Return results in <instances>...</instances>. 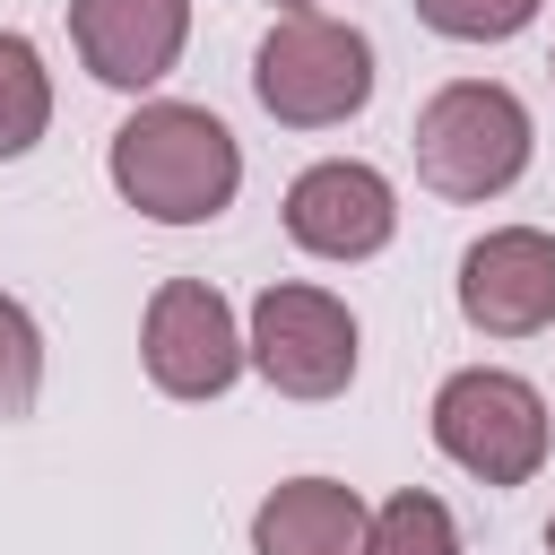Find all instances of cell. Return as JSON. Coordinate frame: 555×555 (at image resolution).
Returning a JSON list of instances; mask_svg holds the SVG:
<instances>
[{
	"label": "cell",
	"instance_id": "obj_13",
	"mask_svg": "<svg viewBox=\"0 0 555 555\" xmlns=\"http://www.w3.org/2000/svg\"><path fill=\"white\" fill-rule=\"evenodd\" d=\"M35 399H43V330L17 295H0V425L35 416Z\"/></svg>",
	"mask_w": 555,
	"mask_h": 555
},
{
	"label": "cell",
	"instance_id": "obj_1",
	"mask_svg": "<svg viewBox=\"0 0 555 555\" xmlns=\"http://www.w3.org/2000/svg\"><path fill=\"white\" fill-rule=\"evenodd\" d=\"M104 173H113V191H121L139 217H156V225H208V217H225L234 191H243V147H234V130H225L208 104L156 95V104H139V113L113 130Z\"/></svg>",
	"mask_w": 555,
	"mask_h": 555
},
{
	"label": "cell",
	"instance_id": "obj_12",
	"mask_svg": "<svg viewBox=\"0 0 555 555\" xmlns=\"http://www.w3.org/2000/svg\"><path fill=\"white\" fill-rule=\"evenodd\" d=\"M364 555H460V520H451L442 494L408 486L364 520Z\"/></svg>",
	"mask_w": 555,
	"mask_h": 555
},
{
	"label": "cell",
	"instance_id": "obj_17",
	"mask_svg": "<svg viewBox=\"0 0 555 555\" xmlns=\"http://www.w3.org/2000/svg\"><path fill=\"white\" fill-rule=\"evenodd\" d=\"M546 69H555V61H546Z\"/></svg>",
	"mask_w": 555,
	"mask_h": 555
},
{
	"label": "cell",
	"instance_id": "obj_3",
	"mask_svg": "<svg viewBox=\"0 0 555 555\" xmlns=\"http://www.w3.org/2000/svg\"><path fill=\"white\" fill-rule=\"evenodd\" d=\"M251 95L286 130H338L373 104V35L321 9H295L251 52Z\"/></svg>",
	"mask_w": 555,
	"mask_h": 555
},
{
	"label": "cell",
	"instance_id": "obj_10",
	"mask_svg": "<svg viewBox=\"0 0 555 555\" xmlns=\"http://www.w3.org/2000/svg\"><path fill=\"white\" fill-rule=\"evenodd\" d=\"M364 494L338 477H286L251 512V555H364Z\"/></svg>",
	"mask_w": 555,
	"mask_h": 555
},
{
	"label": "cell",
	"instance_id": "obj_5",
	"mask_svg": "<svg viewBox=\"0 0 555 555\" xmlns=\"http://www.w3.org/2000/svg\"><path fill=\"white\" fill-rule=\"evenodd\" d=\"M243 364L278 390V399H338L356 382V312L330 286H260L251 295V330H243Z\"/></svg>",
	"mask_w": 555,
	"mask_h": 555
},
{
	"label": "cell",
	"instance_id": "obj_7",
	"mask_svg": "<svg viewBox=\"0 0 555 555\" xmlns=\"http://www.w3.org/2000/svg\"><path fill=\"white\" fill-rule=\"evenodd\" d=\"M286 234L312 260H373L399 234V191L364 156H321L286 182Z\"/></svg>",
	"mask_w": 555,
	"mask_h": 555
},
{
	"label": "cell",
	"instance_id": "obj_8",
	"mask_svg": "<svg viewBox=\"0 0 555 555\" xmlns=\"http://www.w3.org/2000/svg\"><path fill=\"white\" fill-rule=\"evenodd\" d=\"M460 321L477 338H538L555 321V234L494 225L460 251Z\"/></svg>",
	"mask_w": 555,
	"mask_h": 555
},
{
	"label": "cell",
	"instance_id": "obj_6",
	"mask_svg": "<svg viewBox=\"0 0 555 555\" xmlns=\"http://www.w3.org/2000/svg\"><path fill=\"white\" fill-rule=\"evenodd\" d=\"M139 364L165 399H225L243 373V321L208 278H165L139 321Z\"/></svg>",
	"mask_w": 555,
	"mask_h": 555
},
{
	"label": "cell",
	"instance_id": "obj_2",
	"mask_svg": "<svg viewBox=\"0 0 555 555\" xmlns=\"http://www.w3.org/2000/svg\"><path fill=\"white\" fill-rule=\"evenodd\" d=\"M416 182L442 191V199H503L520 173H529V104L503 87V78H451L416 104Z\"/></svg>",
	"mask_w": 555,
	"mask_h": 555
},
{
	"label": "cell",
	"instance_id": "obj_14",
	"mask_svg": "<svg viewBox=\"0 0 555 555\" xmlns=\"http://www.w3.org/2000/svg\"><path fill=\"white\" fill-rule=\"evenodd\" d=\"M538 9H546V0H416V17H425L434 35H451V43H503V35H520Z\"/></svg>",
	"mask_w": 555,
	"mask_h": 555
},
{
	"label": "cell",
	"instance_id": "obj_4",
	"mask_svg": "<svg viewBox=\"0 0 555 555\" xmlns=\"http://www.w3.org/2000/svg\"><path fill=\"white\" fill-rule=\"evenodd\" d=\"M434 442H442V460H460L477 486H529V477L546 468L555 425H546L538 382H520V373H503V364H468V373H451V382L434 390Z\"/></svg>",
	"mask_w": 555,
	"mask_h": 555
},
{
	"label": "cell",
	"instance_id": "obj_9",
	"mask_svg": "<svg viewBox=\"0 0 555 555\" xmlns=\"http://www.w3.org/2000/svg\"><path fill=\"white\" fill-rule=\"evenodd\" d=\"M69 43L95 87H156L191 43V0H69Z\"/></svg>",
	"mask_w": 555,
	"mask_h": 555
},
{
	"label": "cell",
	"instance_id": "obj_11",
	"mask_svg": "<svg viewBox=\"0 0 555 555\" xmlns=\"http://www.w3.org/2000/svg\"><path fill=\"white\" fill-rule=\"evenodd\" d=\"M43 130H52V69H43L35 35L0 26V165L26 156Z\"/></svg>",
	"mask_w": 555,
	"mask_h": 555
},
{
	"label": "cell",
	"instance_id": "obj_15",
	"mask_svg": "<svg viewBox=\"0 0 555 555\" xmlns=\"http://www.w3.org/2000/svg\"><path fill=\"white\" fill-rule=\"evenodd\" d=\"M278 9H286V17H295V9H312V0H278Z\"/></svg>",
	"mask_w": 555,
	"mask_h": 555
},
{
	"label": "cell",
	"instance_id": "obj_16",
	"mask_svg": "<svg viewBox=\"0 0 555 555\" xmlns=\"http://www.w3.org/2000/svg\"><path fill=\"white\" fill-rule=\"evenodd\" d=\"M546 555H555V520H546Z\"/></svg>",
	"mask_w": 555,
	"mask_h": 555
}]
</instances>
